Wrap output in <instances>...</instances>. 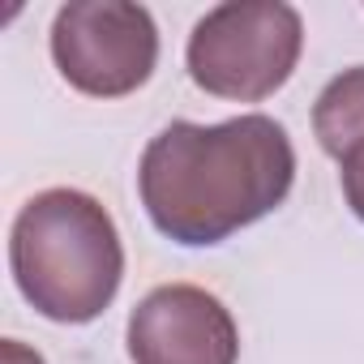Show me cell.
<instances>
[{
  "label": "cell",
  "instance_id": "7",
  "mask_svg": "<svg viewBox=\"0 0 364 364\" xmlns=\"http://www.w3.org/2000/svg\"><path fill=\"white\" fill-rule=\"evenodd\" d=\"M338 180H343V198H347V206H351V215L364 223V141L360 146H351L343 159H338Z\"/></svg>",
  "mask_w": 364,
  "mask_h": 364
},
{
  "label": "cell",
  "instance_id": "6",
  "mask_svg": "<svg viewBox=\"0 0 364 364\" xmlns=\"http://www.w3.org/2000/svg\"><path fill=\"white\" fill-rule=\"evenodd\" d=\"M313 129H317V141L330 159H343L351 146L364 141V65L343 69L317 95Z\"/></svg>",
  "mask_w": 364,
  "mask_h": 364
},
{
  "label": "cell",
  "instance_id": "4",
  "mask_svg": "<svg viewBox=\"0 0 364 364\" xmlns=\"http://www.w3.org/2000/svg\"><path fill=\"white\" fill-rule=\"evenodd\" d=\"M52 60L73 90L90 99H124L146 86L159 65L154 18L129 0L60 5L52 22Z\"/></svg>",
  "mask_w": 364,
  "mask_h": 364
},
{
  "label": "cell",
  "instance_id": "2",
  "mask_svg": "<svg viewBox=\"0 0 364 364\" xmlns=\"http://www.w3.org/2000/svg\"><path fill=\"white\" fill-rule=\"evenodd\" d=\"M9 266L39 317L86 326L120 291L124 245L99 198L82 189H43L14 219Z\"/></svg>",
  "mask_w": 364,
  "mask_h": 364
},
{
  "label": "cell",
  "instance_id": "3",
  "mask_svg": "<svg viewBox=\"0 0 364 364\" xmlns=\"http://www.w3.org/2000/svg\"><path fill=\"white\" fill-rule=\"evenodd\" d=\"M304 22L283 0H232L189 35V77L215 99H270L300 60Z\"/></svg>",
  "mask_w": 364,
  "mask_h": 364
},
{
  "label": "cell",
  "instance_id": "1",
  "mask_svg": "<svg viewBox=\"0 0 364 364\" xmlns=\"http://www.w3.org/2000/svg\"><path fill=\"white\" fill-rule=\"evenodd\" d=\"M291 180L296 150L287 129L249 112L223 124L171 120L141 154L137 193L167 240L206 249L279 210Z\"/></svg>",
  "mask_w": 364,
  "mask_h": 364
},
{
  "label": "cell",
  "instance_id": "8",
  "mask_svg": "<svg viewBox=\"0 0 364 364\" xmlns=\"http://www.w3.org/2000/svg\"><path fill=\"white\" fill-rule=\"evenodd\" d=\"M0 355H5V364H43V355H39V351H31V347H22L18 338H5Z\"/></svg>",
  "mask_w": 364,
  "mask_h": 364
},
{
  "label": "cell",
  "instance_id": "5",
  "mask_svg": "<svg viewBox=\"0 0 364 364\" xmlns=\"http://www.w3.org/2000/svg\"><path fill=\"white\" fill-rule=\"evenodd\" d=\"M133 364H236L240 330L228 304L193 283H167L129 313Z\"/></svg>",
  "mask_w": 364,
  "mask_h": 364
}]
</instances>
